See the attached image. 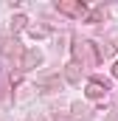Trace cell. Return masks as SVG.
Returning a JSON list of instances; mask_svg holds the SVG:
<instances>
[{"instance_id":"6da1fadb","label":"cell","mask_w":118,"mask_h":121,"mask_svg":"<svg viewBox=\"0 0 118 121\" xmlns=\"http://www.w3.org/2000/svg\"><path fill=\"white\" fill-rule=\"evenodd\" d=\"M56 9L59 11H67V14H76V17H84V6L82 3H56Z\"/></svg>"},{"instance_id":"7a4b0ae2","label":"cell","mask_w":118,"mask_h":121,"mask_svg":"<svg viewBox=\"0 0 118 121\" xmlns=\"http://www.w3.org/2000/svg\"><path fill=\"white\" fill-rule=\"evenodd\" d=\"M104 93H107V85H101V82H90L87 85V96L90 99H101Z\"/></svg>"},{"instance_id":"3957f363","label":"cell","mask_w":118,"mask_h":121,"mask_svg":"<svg viewBox=\"0 0 118 121\" xmlns=\"http://www.w3.org/2000/svg\"><path fill=\"white\" fill-rule=\"evenodd\" d=\"M39 62H42V54H39V51H28V54H25V62H23V68L31 70V68L39 65Z\"/></svg>"},{"instance_id":"277c9868","label":"cell","mask_w":118,"mask_h":121,"mask_svg":"<svg viewBox=\"0 0 118 121\" xmlns=\"http://www.w3.org/2000/svg\"><path fill=\"white\" fill-rule=\"evenodd\" d=\"M67 79H73V82L79 79V73H76V65H67Z\"/></svg>"},{"instance_id":"5b68a950","label":"cell","mask_w":118,"mask_h":121,"mask_svg":"<svg viewBox=\"0 0 118 121\" xmlns=\"http://www.w3.org/2000/svg\"><path fill=\"white\" fill-rule=\"evenodd\" d=\"M115 79H118V65H115Z\"/></svg>"}]
</instances>
